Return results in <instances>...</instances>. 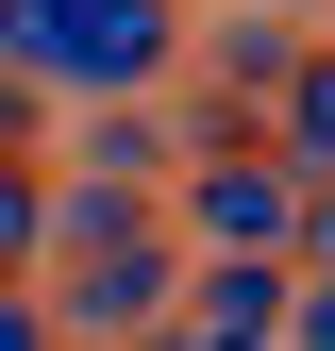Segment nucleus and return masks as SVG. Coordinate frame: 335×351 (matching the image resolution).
Returning a JSON list of instances; mask_svg holds the SVG:
<instances>
[{
	"mask_svg": "<svg viewBox=\"0 0 335 351\" xmlns=\"http://www.w3.org/2000/svg\"><path fill=\"white\" fill-rule=\"evenodd\" d=\"M17 34H34L67 84H151V51H168L151 0H17Z\"/></svg>",
	"mask_w": 335,
	"mask_h": 351,
	"instance_id": "nucleus-1",
	"label": "nucleus"
},
{
	"mask_svg": "<svg viewBox=\"0 0 335 351\" xmlns=\"http://www.w3.org/2000/svg\"><path fill=\"white\" fill-rule=\"evenodd\" d=\"M201 234H285V184L268 167H218V184H201Z\"/></svg>",
	"mask_w": 335,
	"mask_h": 351,
	"instance_id": "nucleus-2",
	"label": "nucleus"
},
{
	"mask_svg": "<svg viewBox=\"0 0 335 351\" xmlns=\"http://www.w3.org/2000/svg\"><path fill=\"white\" fill-rule=\"evenodd\" d=\"M0 351H34V318H17V301H0Z\"/></svg>",
	"mask_w": 335,
	"mask_h": 351,
	"instance_id": "nucleus-3",
	"label": "nucleus"
},
{
	"mask_svg": "<svg viewBox=\"0 0 335 351\" xmlns=\"http://www.w3.org/2000/svg\"><path fill=\"white\" fill-rule=\"evenodd\" d=\"M302 351H335V301H319V318H302Z\"/></svg>",
	"mask_w": 335,
	"mask_h": 351,
	"instance_id": "nucleus-4",
	"label": "nucleus"
},
{
	"mask_svg": "<svg viewBox=\"0 0 335 351\" xmlns=\"http://www.w3.org/2000/svg\"><path fill=\"white\" fill-rule=\"evenodd\" d=\"M0 117H17V84H0Z\"/></svg>",
	"mask_w": 335,
	"mask_h": 351,
	"instance_id": "nucleus-5",
	"label": "nucleus"
}]
</instances>
